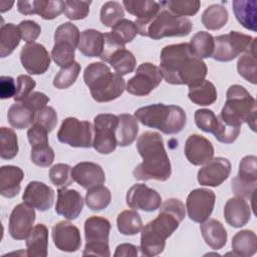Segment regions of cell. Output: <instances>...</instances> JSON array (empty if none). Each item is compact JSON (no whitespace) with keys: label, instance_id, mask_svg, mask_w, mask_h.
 <instances>
[{"label":"cell","instance_id":"obj_23","mask_svg":"<svg viewBox=\"0 0 257 257\" xmlns=\"http://www.w3.org/2000/svg\"><path fill=\"white\" fill-rule=\"evenodd\" d=\"M71 177L83 189L102 185L105 182V174L102 168L92 162H81L76 164L71 170Z\"/></svg>","mask_w":257,"mask_h":257},{"label":"cell","instance_id":"obj_31","mask_svg":"<svg viewBox=\"0 0 257 257\" xmlns=\"http://www.w3.org/2000/svg\"><path fill=\"white\" fill-rule=\"evenodd\" d=\"M139 133V123L135 115L121 113L118 115V125L115 132L117 146L127 147L133 144Z\"/></svg>","mask_w":257,"mask_h":257},{"label":"cell","instance_id":"obj_28","mask_svg":"<svg viewBox=\"0 0 257 257\" xmlns=\"http://www.w3.org/2000/svg\"><path fill=\"white\" fill-rule=\"evenodd\" d=\"M200 230L204 241L213 250H220L226 245L227 231L220 221L207 219L201 224Z\"/></svg>","mask_w":257,"mask_h":257},{"label":"cell","instance_id":"obj_13","mask_svg":"<svg viewBox=\"0 0 257 257\" xmlns=\"http://www.w3.org/2000/svg\"><path fill=\"white\" fill-rule=\"evenodd\" d=\"M232 191L237 197L253 200L257 186V158L244 157L239 164L237 176L232 179Z\"/></svg>","mask_w":257,"mask_h":257},{"label":"cell","instance_id":"obj_15","mask_svg":"<svg viewBox=\"0 0 257 257\" xmlns=\"http://www.w3.org/2000/svg\"><path fill=\"white\" fill-rule=\"evenodd\" d=\"M20 60L25 70L32 75L43 74L50 66V55L44 45L31 42L20 51Z\"/></svg>","mask_w":257,"mask_h":257},{"label":"cell","instance_id":"obj_22","mask_svg":"<svg viewBox=\"0 0 257 257\" xmlns=\"http://www.w3.org/2000/svg\"><path fill=\"white\" fill-rule=\"evenodd\" d=\"M17 8L21 14H38L45 20H51L58 17L63 12V1L20 0L17 2Z\"/></svg>","mask_w":257,"mask_h":257},{"label":"cell","instance_id":"obj_55","mask_svg":"<svg viewBox=\"0 0 257 257\" xmlns=\"http://www.w3.org/2000/svg\"><path fill=\"white\" fill-rule=\"evenodd\" d=\"M58 121L57 113L51 106H44L35 113L34 122L43 126L48 133L52 132Z\"/></svg>","mask_w":257,"mask_h":257},{"label":"cell","instance_id":"obj_47","mask_svg":"<svg viewBox=\"0 0 257 257\" xmlns=\"http://www.w3.org/2000/svg\"><path fill=\"white\" fill-rule=\"evenodd\" d=\"M80 64L76 61L67 67L60 68V70L54 76L53 85L58 89L68 88L75 82L80 72Z\"/></svg>","mask_w":257,"mask_h":257},{"label":"cell","instance_id":"obj_10","mask_svg":"<svg viewBox=\"0 0 257 257\" xmlns=\"http://www.w3.org/2000/svg\"><path fill=\"white\" fill-rule=\"evenodd\" d=\"M118 125V115L99 113L93 119V149L102 155L112 153L116 146L115 132Z\"/></svg>","mask_w":257,"mask_h":257},{"label":"cell","instance_id":"obj_17","mask_svg":"<svg viewBox=\"0 0 257 257\" xmlns=\"http://www.w3.org/2000/svg\"><path fill=\"white\" fill-rule=\"evenodd\" d=\"M35 221L34 208L23 202L16 205L9 217V234L15 240L26 239Z\"/></svg>","mask_w":257,"mask_h":257},{"label":"cell","instance_id":"obj_27","mask_svg":"<svg viewBox=\"0 0 257 257\" xmlns=\"http://www.w3.org/2000/svg\"><path fill=\"white\" fill-rule=\"evenodd\" d=\"M28 257H46L48 248V229L44 224L35 225L26 237Z\"/></svg>","mask_w":257,"mask_h":257},{"label":"cell","instance_id":"obj_45","mask_svg":"<svg viewBox=\"0 0 257 257\" xmlns=\"http://www.w3.org/2000/svg\"><path fill=\"white\" fill-rule=\"evenodd\" d=\"M79 38V30L71 22H64L60 24L54 33V43H66L74 48L78 47Z\"/></svg>","mask_w":257,"mask_h":257},{"label":"cell","instance_id":"obj_52","mask_svg":"<svg viewBox=\"0 0 257 257\" xmlns=\"http://www.w3.org/2000/svg\"><path fill=\"white\" fill-rule=\"evenodd\" d=\"M90 1L67 0L63 1V13L68 19L80 20L86 18L89 13Z\"/></svg>","mask_w":257,"mask_h":257},{"label":"cell","instance_id":"obj_42","mask_svg":"<svg viewBox=\"0 0 257 257\" xmlns=\"http://www.w3.org/2000/svg\"><path fill=\"white\" fill-rule=\"evenodd\" d=\"M256 45L254 44L251 49L244 52L239 57L237 62V69L239 74L252 84L257 83V69H256Z\"/></svg>","mask_w":257,"mask_h":257},{"label":"cell","instance_id":"obj_53","mask_svg":"<svg viewBox=\"0 0 257 257\" xmlns=\"http://www.w3.org/2000/svg\"><path fill=\"white\" fill-rule=\"evenodd\" d=\"M111 33H113L118 39H120L124 44L132 42L137 36L138 28L134 21L128 19H121L111 27Z\"/></svg>","mask_w":257,"mask_h":257},{"label":"cell","instance_id":"obj_56","mask_svg":"<svg viewBox=\"0 0 257 257\" xmlns=\"http://www.w3.org/2000/svg\"><path fill=\"white\" fill-rule=\"evenodd\" d=\"M36 82L29 75L21 74L17 77L16 84V93L14 95L15 101H23L31 92H33V88H35Z\"/></svg>","mask_w":257,"mask_h":257},{"label":"cell","instance_id":"obj_61","mask_svg":"<svg viewBox=\"0 0 257 257\" xmlns=\"http://www.w3.org/2000/svg\"><path fill=\"white\" fill-rule=\"evenodd\" d=\"M138 247L130 244V243H123L118 245L115 248V252L113 254L114 257H127V256H138Z\"/></svg>","mask_w":257,"mask_h":257},{"label":"cell","instance_id":"obj_44","mask_svg":"<svg viewBox=\"0 0 257 257\" xmlns=\"http://www.w3.org/2000/svg\"><path fill=\"white\" fill-rule=\"evenodd\" d=\"M161 2L170 12L181 17L195 15L201 5L199 0H169Z\"/></svg>","mask_w":257,"mask_h":257},{"label":"cell","instance_id":"obj_5","mask_svg":"<svg viewBox=\"0 0 257 257\" xmlns=\"http://www.w3.org/2000/svg\"><path fill=\"white\" fill-rule=\"evenodd\" d=\"M160 3V10L146 21H135L138 32L142 36L159 40L164 37H184L190 34L192 22L187 17H181L170 12Z\"/></svg>","mask_w":257,"mask_h":257},{"label":"cell","instance_id":"obj_37","mask_svg":"<svg viewBox=\"0 0 257 257\" xmlns=\"http://www.w3.org/2000/svg\"><path fill=\"white\" fill-rule=\"evenodd\" d=\"M201 21L207 29L219 30L228 21V11L223 5L212 4L203 12Z\"/></svg>","mask_w":257,"mask_h":257},{"label":"cell","instance_id":"obj_54","mask_svg":"<svg viewBox=\"0 0 257 257\" xmlns=\"http://www.w3.org/2000/svg\"><path fill=\"white\" fill-rule=\"evenodd\" d=\"M217 117H218V126L214 134L216 140L223 144H232L238 138L241 126L229 124L224 120H222L219 116Z\"/></svg>","mask_w":257,"mask_h":257},{"label":"cell","instance_id":"obj_35","mask_svg":"<svg viewBox=\"0 0 257 257\" xmlns=\"http://www.w3.org/2000/svg\"><path fill=\"white\" fill-rule=\"evenodd\" d=\"M125 10L137 17L136 21H146L152 18L159 10L160 3L153 0H123Z\"/></svg>","mask_w":257,"mask_h":257},{"label":"cell","instance_id":"obj_60","mask_svg":"<svg viewBox=\"0 0 257 257\" xmlns=\"http://www.w3.org/2000/svg\"><path fill=\"white\" fill-rule=\"evenodd\" d=\"M16 93L15 80L11 76L2 75L0 77V97L2 99L14 97Z\"/></svg>","mask_w":257,"mask_h":257},{"label":"cell","instance_id":"obj_8","mask_svg":"<svg viewBox=\"0 0 257 257\" xmlns=\"http://www.w3.org/2000/svg\"><path fill=\"white\" fill-rule=\"evenodd\" d=\"M110 223L107 219L100 216H91L84 222L85 246L83 256L95 255L101 257L110 256L108 247V236Z\"/></svg>","mask_w":257,"mask_h":257},{"label":"cell","instance_id":"obj_26","mask_svg":"<svg viewBox=\"0 0 257 257\" xmlns=\"http://www.w3.org/2000/svg\"><path fill=\"white\" fill-rule=\"evenodd\" d=\"M24 172L16 166H2L0 169V194L5 198H13L20 193V183Z\"/></svg>","mask_w":257,"mask_h":257},{"label":"cell","instance_id":"obj_9","mask_svg":"<svg viewBox=\"0 0 257 257\" xmlns=\"http://www.w3.org/2000/svg\"><path fill=\"white\" fill-rule=\"evenodd\" d=\"M255 38L250 35L230 31L227 34L214 37V51L211 57L217 61L227 62L235 59L240 53L247 52L255 44Z\"/></svg>","mask_w":257,"mask_h":257},{"label":"cell","instance_id":"obj_18","mask_svg":"<svg viewBox=\"0 0 257 257\" xmlns=\"http://www.w3.org/2000/svg\"><path fill=\"white\" fill-rule=\"evenodd\" d=\"M230 173V161L223 157H217L210 160L198 171L197 180L202 186L218 187L227 180Z\"/></svg>","mask_w":257,"mask_h":257},{"label":"cell","instance_id":"obj_11","mask_svg":"<svg viewBox=\"0 0 257 257\" xmlns=\"http://www.w3.org/2000/svg\"><path fill=\"white\" fill-rule=\"evenodd\" d=\"M57 139L60 143L73 148H90L93 142V125L76 117H66L58 130Z\"/></svg>","mask_w":257,"mask_h":257},{"label":"cell","instance_id":"obj_41","mask_svg":"<svg viewBox=\"0 0 257 257\" xmlns=\"http://www.w3.org/2000/svg\"><path fill=\"white\" fill-rule=\"evenodd\" d=\"M84 201L91 211H101L109 205L111 194L108 188L98 185L87 190Z\"/></svg>","mask_w":257,"mask_h":257},{"label":"cell","instance_id":"obj_58","mask_svg":"<svg viewBox=\"0 0 257 257\" xmlns=\"http://www.w3.org/2000/svg\"><path fill=\"white\" fill-rule=\"evenodd\" d=\"M27 138L31 146L48 143V132L40 124L34 122L27 131Z\"/></svg>","mask_w":257,"mask_h":257},{"label":"cell","instance_id":"obj_4","mask_svg":"<svg viewBox=\"0 0 257 257\" xmlns=\"http://www.w3.org/2000/svg\"><path fill=\"white\" fill-rule=\"evenodd\" d=\"M83 79L97 102H108L119 97L125 89L122 76L111 72L104 62H92L83 72Z\"/></svg>","mask_w":257,"mask_h":257},{"label":"cell","instance_id":"obj_50","mask_svg":"<svg viewBox=\"0 0 257 257\" xmlns=\"http://www.w3.org/2000/svg\"><path fill=\"white\" fill-rule=\"evenodd\" d=\"M75 48L66 43H54L51 51L53 61L61 68L67 67L74 62Z\"/></svg>","mask_w":257,"mask_h":257},{"label":"cell","instance_id":"obj_7","mask_svg":"<svg viewBox=\"0 0 257 257\" xmlns=\"http://www.w3.org/2000/svg\"><path fill=\"white\" fill-rule=\"evenodd\" d=\"M256 112L255 98L244 86L233 84L227 90L225 104L218 116L236 126L246 122L253 132H256Z\"/></svg>","mask_w":257,"mask_h":257},{"label":"cell","instance_id":"obj_6","mask_svg":"<svg viewBox=\"0 0 257 257\" xmlns=\"http://www.w3.org/2000/svg\"><path fill=\"white\" fill-rule=\"evenodd\" d=\"M135 116L142 124L157 128L166 135L180 133L186 125L185 110L178 105L154 103L138 108Z\"/></svg>","mask_w":257,"mask_h":257},{"label":"cell","instance_id":"obj_36","mask_svg":"<svg viewBox=\"0 0 257 257\" xmlns=\"http://www.w3.org/2000/svg\"><path fill=\"white\" fill-rule=\"evenodd\" d=\"M21 33L18 26L13 23L2 24L0 28V57L4 58L11 54L18 46Z\"/></svg>","mask_w":257,"mask_h":257},{"label":"cell","instance_id":"obj_38","mask_svg":"<svg viewBox=\"0 0 257 257\" xmlns=\"http://www.w3.org/2000/svg\"><path fill=\"white\" fill-rule=\"evenodd\" d=\"M116 225L118 231L125 236L140 233L143 229V221L136 210H124L117 215Z\"/></svg>","mask_w":257,"mask_h":257},{"label":"cell","instance_id":"obj_33","mask_svg":"<svg viewBox=\"0 0 257 257\" xmlns=\"http://www.w3.org/2000/svg\"><path fill=\"white\" fill-rule=\"evenodd\" d=\"M233 254L241 257H250L256 253L257 237L252 230H241L232 238Z\"/></svg>","mask_w":257,"mask_h":257},{"label":"cell","instance_id":"obj_14","mask_svg":"<svg viewBox=\"0 0 257 257\" xmlns=\"http://www.w3.org/2000/svg\"><path fill=\"white\" fill-rule=\"evenodd\" d=\"M216 196L210 189L199 188L190 192L186 201L189 218L196 223H203L212 214Z\"/></svg>","mask_w":257,"mask_h":257},{"label":"cell","instance_id":"obj_25","mask_svg":"<svg viewBox=\"0 0 257 257\" xmlns=\"http://www.w3.org/2000/svg\"><path fill=\"white\" fill-rule=\"evenodd\" d=\"M251 217V208L247 201L241 197L230 198L224 207L225 221L234 228L245 226Z\"/></svg>","mask_w":257,"mask_h":257},{"label":"cell","instance_id":"obj_48","mask_svg":"<svg viewBox=\"0 0 257 257\" xmlns=\"http://www.w3.org/2000/svg\"><path fill=\"white\" fill-rule=\"evenodd\" d=\"M72 168L67 164H56L49 170V179L51 183L58 188H66L73 182L71 177Z\"/></svg>","mask_w":257,"mask_h":257},{"label":"cell","instance_id":"obj_20","mask_svg":"<svg viewBox=\"0 0 257 257\" xmlns=\"http://www.w3.org/2000/svg\"><path fill=\"white\" fill-rule=\"evenodd\" d=\"M184 152L187 160L192 165L202 166L213 159L214 147L208 139L194 134L188 137Z\"/></svg>","mask_w":257,"mask_h":257},{"label":"cell","instance_id":"obj_21","mask_svg":"<svg viewBox=\"0 0 257 257\" xmlns=\"http://www.w3.org/2000/svg\"><path fill=\"white\" fill-rule=\"evenodd\" d=\"M22 199L31 207L44 212L53 205L54 191L42 182L32 181L26 186Z\"/></svg>","mask_w":257,"mask_h":257},{"label":"cell","instance_id":"obj_46","mask_svg":"<svg viewBox=\"0 0 257 257\" xmlns=\"http://www.w3.org/2000/svg\"><path fill=\"white\" fill-rule=\"evenodd\" d=\"M124 18V12L119 2H105L100 9V21L106 27H112L119 20Z\"/></svg>","mask_w":257,"mask_h":257},{"label":"cell","instance_id":"obj_34","mask_svg":"<svg viewBox=\"0 0 257 257\" xmlns=\"http://www.w3.org/2000/svg\"><path fill=\"white\" fill-rule=\"evenodd\" d=\"M35 111L22 102L13 103L7 112V118L12 127L23 130L28 127L35 120Z\"/></svg>","mask_w":257,"mask_h":257},{"label":"cell","instance_id":"obj_2","mask_svg":"<svg viewBox=\"0 0 257 257\" xmlns=\"http://www.w3.org/2000/svg\"><path fill=\"white\" fill-rule=\"evenodd\" d=\"M160 208L159 215L142 229L140 249L144 256L161 254L166 240L178 229L186 215L185 205L179 199H168Z\"/></svg>","mask_w":257,"mask_h":257},{"label":"cell","instance_id":"obj_59","mask_svg":"<svg viewBox=\"0 0 257 257\" xmlns=\"http://www.w3.org/2000/svg\"><path fill=\"white\" fill-rule=\"evenodd\" d=\"M23 102L37 112L42 107L46 106V104L49 102V97L43 92L33 91L23 100Z\"/></svg>","mask_w":257,"mask_h":257},{"label":"cell","instance_id":"obj_29","mask_svg":"<svg viewBox=\"0 0 257 257\" xmlns=\"http://www.w3.org/2000/svg\"><path fill=\"white\" fill-rule=\"evenodd\" d=\"M232 9L238 22L246 29L256 31L257 26V1L234 0Z\"/></svg>","mask_w":257,"mask_h":257},{"label":"cell","instance_id":"obj_51","mask_svg":"<svg viewBox=\"0 0 257 257\" xmlns=\"http://www.w3.org/2000/svg\"><path fill=\"white\" fill-rule=\"evenodd\" d=\"M196 125L205 133L215 134L218 126V117L213 110L208 108L197 109L194 114Z\"/></svg>","mask_w":257,"mask_h":257},{"label":"cell","instance_id":"obj_39","mask_svg":"<svg viewBox=\"0 0 257 257\" xmlns=\"http://www.w3.org/2000/svg\"><path fill=\"white\" fill-rule=\"evenodd\" d=\"M191 51L200 59L211 57L214 51V37L206 31L197 32L189 43Z\"/></svg>","mask_w":257,"mask_h":257},{"label":"cell","instance_id":"obj_49","mask_svg":"<svg viewBox=\"0 0 257 257\" xmlns=\"http://www.w3.org/2000/svg\"><path fill=\"white\" fill-rule=\"evenodd\" d=\"M54 152L48 143L31 146L30 159L32 163L39 167H49L54 161Z\"/></svg>","mask_w":257,"mask_h":257},{"label":"cell","instance_id":"obj_43","mask_svg":"<svg viewBox=\"0 0 257 257\" xmlns=\"http://www.w3.org/2000/svg\"><path fill=\"white\" fill-rule=\"evenodd\" d=\"M18 154L17 135L13 128L2 126L0 128V157L3 160H11Z\"/></svg>","mask_w":257,"mask_h":257},{"label":"cell","instance_id":"obj_57","mask_svg":"<svg viewBox=\"0 0 257 257\" xmlns=\"http://www.w3.org/2000/svg\"><path fill=\"white\" fill-rule=\"evenodd\" d=\"M18 28L21 33V38L27 42H34L41 33L40 25L33 20H23L19 23Z\"/></svg>","mask_w":257,"mask_h":257},{"label":"cell","instance_id":"obj_40","mask_svg":"<svg viewBox=\"0 0 257 257\" xmlns=\"http://www.w3.org/2000/svg\"><path fill=\"white\" fill-rule=\"evenodd\" d=\"M108 63L112 66L116 74L122 76L135 70L137 60L135 55L130 50L121 48L110 56Z\"/></svg>","mask_w":257,"mask_h":257},{"label":"cell","instance_id":"obj_3","mask_svg":"<svg viewBox=\"0 0 257 257\" xmlns=\"http://www.w3.org/2000/svg\"><path fill=\"white\" fill-rule=\"evenodd\" d=\"M137 149L143 162L133 172L139 181H167L172 175L171 162L165 150L162 136L157 132H146L139 137Z\"/></svg>","mask_w":257,"mask_h":257},{"label":"cell","instance_id":"obj_24","mask_svg":"<svg viewBox=\"0 0 257 257\" xmlns=\"http://www.w3.org/2000/svg\"><path fill=\"white\" fill-rule=\"evenodd\" d=\"M83 209V198L76 190L59 188L55 212L67 220L76 219Z\"/></svg>","mask_w":257,"mask_h":257},{"label":"cell","instance_id":"obj_1","mask_svg":"<svg viewBox=\"0 0 257 257\" xmlns=\"http://www.w3.org/2000/svg\"><path fill=\"white\" fill-rule=\"evenodd\" d=\"M159 68L167 83L188 86L205 79L208 71L206 63L193 54L186 42L165 46Z\"/></svg>","mask_w":257,"mask_h":257},{"label":"cell","instance_id":"obj_19","mask_svg":"<svg viewBox=\"0 0 257 257\" xmlns=\"http://www.w3.org/2000/svg\"><path fill=\"white\" fill-rule=\"evenodd\" d=\"M52 240L56 248L64 252H75L81 246L78 228L67 221H60L52 227Z\"/></svg>","mask_w":257,"mask_h":257},{"label":"cell","instance_id":"obj_12","mask_svg":"<svg viewBox=\"0 0 257 257\" xmlns=\"http://www.w3.org/2000/svg\"><path fill=\"white\" fill-rule=\"evenodd\" d=\"M162 79V72L157 65L144 62L139 65L136 74L128 79L125 89L133 95L146 96L161 83Z\"/></svg>","mask_w":257,"mask_h":257},{"label":"cell","instance_id":"obj_16","mask_svg":"<svg viewBox=\"0 0 257 257\" xmlns=\"http://www.w3.org/2000/svg\"><path fill=\"white\" fill-rule=\"evenodd\" d=\"M126 205L134 210L154 212L162 205L161 195L145 184H135L125 196Z\"/></svg>","mask_w":257,"mask_h":257},{"label":"cell","instance_id":"obj_30","mask_svg":"<svg viewBox=\"0 0 257 257\" xmlns=\"http://www.w3.org/2000/svg\"><path fill=\"white\" fill-rule=\"evenodd\" d=\"M104 46V36L98 30L85 29L80 33L78 49L87 57H100Z\"/></svg>","mask_w":257,"mask_h":257},{"label":"cell","instance_id":"obj_32","mask_svg":"<svg viewBox=\"0 0 257 257\" xmlns=\"http://www.w3.org/2000/svg\"><path fill=\"white\" fill-rule=\"evenodd\" d=\"M188 96L192 102L198 105H210L217 99V89L211 81L203 79L189 85Z\"/></svg>","mask_w":257,"mask_h":257}]
</instances>
